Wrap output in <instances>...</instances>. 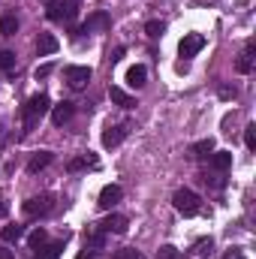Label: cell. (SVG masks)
Instances as JSON below:
<instances>
[{
	"instance_id": "1",
	"label": "cell",
	"mask_w": 256,
	"mask_h": 259,
	"mask_svg": "<svg viewBox=\"0 0 256 259\" xmlns=\"http://www.w3.org/2000/svg\"><path fill=\"white\" fill-rule=\"evenodd\" d=\"M49 109H52L49 94H33V97L24 103V109H21V124H24V133H30V130L39 127V121L49 115Z\"/></svg>"
},
{
	"instance_id": "2",
	"label": "cell",
	"mask_w": 256,
	"mask_h": 259,
	"mask_svg": "<svg viewBox=\"0 0 256 259\" xmlns=\"http://www.w3.org/2000/svg\"><path fill=\"white\" fill-rule=\"evenodd\" d=\"M46 15L58 24H72L78 15V0H46Z\"/></svg>"
},
{
	"instance_id": "3",
	"label": "cell",
	"mask_w": 256,
	"mask_h": 259,
	"mask_svg": "<svg viewBox=\"0 0 256 259\" xmlns=\"http://www.w3.org/2000/svg\"><path fill=\"white\" fill-rule=\"evenodd\" d=\"M172 205H175V211H178V214H184V217H196V214L202 211V199L193 193V190H187V187L175 190Z\"/></svg>"
},
{
	"instance_id": "4",
	"label": "cell",
	"mask_w": 256,
	"mask_h": 259,
	"mask_svg": "<svg viewBox=\"0 0 256 259\" xmlns=\"http://www.w3.org/2000/svg\"><path fill=\"white\" fill-rule=\"evenodd\" d=\"M24 214L30 217V220H36V217H49L52 211H55V196L52 193H42V196H30L24 205Z\"/></svg>"
},
{
	"instance_id": "5",
	"label": "cell",
	"mask_w": 256,
	"mask_h": 259,
	"mask_svg": "<svg viewBox=\"0 0 256 259\" xmlns=\"http://www.w3.org/2000/svg\"><path fill=\"white\" fill-rule=\"evenodd\" d=\"M106 30H112V15L103 12V9L91 12V15L84 18V24L78 27V33H106Z\"/></svg>"
},
{
	"instance_id": "6",
	"label": "cell",
	"mask_w": 256,
	"mask_h": 259,
	"mask_svg": "<svg viewBox=\"0 0 256 259\" xmlns=\"http://www.w3.org/2000/svg\"><path fill=\"white\" fill-rule=\"evenodd\" d=\"M91 66H66L64 69V78L66 84L72 88V91H81V88H88V81H91Z\"/></svg>"
},
{
	"instance_id": "7",
	"label": "cell",
	"mask_w": 256,
	"mask_h": 259,
	"mask_svg": "<svg viewBox=\"0 0 256 259\" xmlns=\"http://www.w3.org/2000/svg\"><path fill=\"white\" fill-rule=\"evenodd\" d=\"M205 49V36L202 33H187L181 42H178V55L184 58V61H190V58H196L199 52Z\"/></svg>"
},
{
	"instance_id": "8",
	"label": "cell",
	"mask_w": 256,
	"mask_h": 259,
	"mask_svg": "<svg viewBox=\"0 0 256 259\" xmlns=\"http://www.w3.org/2000/svg\"><path fill=\"white\" fill-rule=\"evenodd\" d=\"M106 238H109V235H106L97 223H91V226L84 229V247H88V250H97V253L106 250Z\"/></svg>"
},
{
	"instance_id": "9",
	"label": "cell",
	"mask_w": 256,
	"mask_h": 259,
	"mask_svg": "<svg viewBox=\"0 0 256 259\" xmlns=\"http://www.w3.org/2000/svg\"><path fill=\"white\" fill-rule=\"evenodd\" d=\"M121 199H124V190H121L118 184H106V187L100 190V199H97V205H100L103 211H109V208H115Z\"/></svg>"
},
{
	"instance_id": "10",
	"label": "cell",
	"mask_w": 256,
	"mask_h": 259,
	"mask_svg": "<svg viewBox=\"0 0 256 259\" xmlns=\"http://www.w3.org/2000/svg\"><path fill=\"white\" fill-rule=\"evenodd\" d=\"M232 166V151H214L208 157V172H217V175H226Z\"/></svg>"
},
{
	"instance_id": "11",
	"label": "cell",
	"mask_w": 256,
	"mask_h": 259,
	"mask_svg": "<svg viewBox=\"0 0 256 259\" xmlns=\"http://www.w3.org/2000/svg\"><path fill=\"white\" fill-rule=\"evenodd\" d=\"M97 226H100L106 235H112V232H115V235H124L127 226H130V220L124 217V214H109V217H106L103 223H97Z\"/></svg>"
},
{
	"instance_id": "12",
	"label": "cell",
	"mask_w": 256,
	"mask_h": 259,
	"mask_svg": "<svg viewBox=\"0 0 256 259\" xmlns=\"http://www.w3.org/2000/svg\"><path fill=\"white\" fill-rule=\"evenodd\" d=\"M130 127L127 124H115V127H106V133H103V148H118L124 139H127Z\"/></svg>"
},
{
	"instance_id": "13",
	"label": "cell",
	"mask_w": 256,
	"mask_h": 259,
	"mask_svg": "<svg viewBox=\"0 0 256 259\" xmlns=\"http://www.w3.org/2000/svg\"><path fill=\"white\" fill-rule=\"evenodd\" d=\"M253 52H256V42H253V39H247L244 52H241V55H238V61H235V69H238L241 75L253 72Z\"/></svg>"
},
{
	"instance_id": "14",
	"label": "cell",
	"mask_w": 256,
	"mask_h": 259,
	"mask_svg": "<svg viewBox=\"0 0 256 259\" xmlns=\"http://www.w3.org/2000/svg\"><path fill=\"white\" fill-rule=\"evenodd\" d=\"M58 49H61V42H58L55 33H39V39H36V55H39V58H49V55H55Z\"/></svg>"
},
{
	"instance_id": "15",
	"label": "cell",
	"mask_w": 256,
	"mask_h": 259,
	"mask_svg": "<svg viewBox=\"0 0 256 259\" xmlns=\"http://www.w3.org/2000/svg\"><path fill=\"white\" fill-rule=\"evenodd\" d=\"M211 250H214V241L208 235L205 238H196L193 247L187 250V259H205V256H211Z\"/></svg>"
},
{
	"instance_id": "16",
	"label": "cell",
	"mask_w": 256,
	"mask_h": 259,
	"mask_svg": "<svg viewBox=\"0 0 256 259\" xmlns=\"http://www.w3.org/2000/svg\"><path fill=\"white\" fill-rule=\"evenodd\" d=\"M72 112H75L72 103H58V106L52 109V124H55V127H64L66 121L72 118Z\"/></svg>"
},
{
	"instance_id": "17",
	"label": "cell",
	"mask_w": 256,
	"mask_h": 259,
	"mask_svg": "<svg viewBox=\"0 0 256 259\" xmlns=\"http://www.w3.org/2000/svg\"><path fill=\"white\" fill-rule=\"evenodd\" d=\"M52 160H55V157H52V151H36V154L30 157V163H27V172H30V175H36V172H42Z\"/></svg>"
},
{
	"instance_id": "18",
	"label": "cell",
	"mask_w": 256,
	"mask_h": 259,
	"mask_svg": "<svg viewBox=\"0 0 256 259\" xmlns=\"http://www.w3.org/2000/svg\"><path fill=\"white\" fill-rule=\"evenodd\" d=\"M66 244V235L61 238V241H52V244H42L39 250H36V256L33 259H61V250H64Z\"/></svg>"
},
{
	"instance_id": "19",
	"label": "cell",
	"mask_w": 256,
	"mask_h": 259,
	"mask_svg": "<svg viewBox=\"0 0 256 259\" xmlns=\"http://www.w3.org/2000/svg\"><path fill=\"white\" fill-rule=\"evenodd\" d=\"M145 81H148V69L142 64H136V66L127 69V84L130 88H145Z\"/></svg>"
},
{
	"instance_id": "20",
	"label": "cell",
	"mask_w": 256,
	"mask_h": 259,
	"mask_svg": "<svg viewBox=\"0 0 256 259\" xmlns=\"http://www.w3.org/2000/svg\"><path fill=\"white\" fill-rule=\"evenodd\" d=\"M100 163H97V157H91V154H81V157H75V160H69L66 163V169L69 172H81V169H97Z\"/></svg>"
},
{
	"instance_id": "21",
	"label": "cell",
	"mask_w": 256,
	"mask_h": 259,
	"mask_svg": "<svg viewBox=\"0 0 256 259\" xmlns=\"http://www.w3.org/2000/svg\"><path fill=\"white\" fill-rule=\"evenodd\" d=\"M109 97H112V103L121 106V109H133V106H136V100L130 97L127 91H121V88H109Z\"/></svg>"
},
{
	"instance_id": "22",
	"label": "cell",
	"mask_w": 256,
	"mask_h": 259,
	"mask_svg": "<svg viewBox=\"0 0 256 259\" xmlns=\"http://www.w3.org/2000/svg\"><path fill=\"white\" fill-rule=\"evenodd\" d=\"M190 154L193 157H199V160H205V157H211L214 154V139L208 136V139H202V142H196L190 148Z\"/></svg>"
},
{
	"instance_id": "23",
	"label": "cell",
	"mask_w": 256,
	"mask_h": 259,
	"mask_svg": "<svg viewBox=\"0 0 256 259\" xmlns=\"http://www.w3.org/2000/svg\"><path fill=\"white\" fill-rule=\"evenodd\" d=\"M0 238H3L6 244L21 241V238H24V226H18V223H15V226H3V229H0Z\"/></svg>"
},
{
	"instance_id": "24",
	"label": "cell",
	"mask_w": 256,
	"mask_h": 259,
	"mask_svg": "<svg viewBox=\"0 0 256 259\" xmlns=\"http://www.w3.org/2000/svg\"><path fill=\"white\" fill-rule=\"evenodd\" d=\"M15 30H18V18H15V12H6L0 18V36H12Z\"/></svg>"
},
{
	"instance_id": "25",
	"label": "cell",
	"mask_w": 256,
	"mask_h": 259,
	"mask_svg": "<svg viewBox=\"0 0 256 259\" xmlns=\"http://www.w3.org/2000/svg\"><path fill=\"white\" fill-rule=\"evenodd\" d=\"M27 241H30V250H39V247H42V244H49V232H46V229H39V226H36V229H33V232H30V238H27Z\"/></svg>"
},
{
	"instance_id": "26",
	"label": "cell",
	"mask_w": 256,
	"mask_h": 259,
	"mask_svg": "<svg viewBox=\"0 0 256 259\" xmlns=\"http://www.w3.org/2000/svg\"><path fill=\"white\" fill-rule=\"evenodd\" d=\"M163 30H166V21H157V18H151V21L145 24V33H148L151 39H157V36H163Z\"/></svg>"
},
{
	"instance_id": "27",
	"label": "cell",
	"mask_w": 256,
	"mask_h": 259,
	"mask_svg": "<svg viewBox=\"0 0 256 259\" xmlns=\"http://www.w3.org/2000/svg\"><path fill=\"white\" fill-rule=\"evenodd\" d=\"M0 69H3V72H12V69H15V55L6 52V49H0Z\"/></svg>"
},
{
	"instance_id": "28",
	"label": "cell",
	"mask_w": 256,
	"mask_h": 259,
	"mask_svg": "<svg viewBox=\"0 0 256 259\" xmlns=\"http://www.w3.org/2000/svg\"><path fill=\"white\" fill-rule=\"evenodd\" d=\"M157 259H181V250L172 247V244H163V247L157 250Z\"/></svg>"
},
{
	"instance_id": "29",
	"label": "cell",
	"mask_w": 256,
	"mask_h": 259,
	"mask_svg": "<svg viewBox=\"0 0 256 259\" xmlns=\"http://www.w3.org/2000/svg\"><path fill=\"white\" fill-rule=\"evenodd\" d=\"M112 259H142V253L136 250V247H121V250H115Z\"/></svg>"
},
{
	"instance_id": "30",
	"label": "cell",
	"mask_w": 256,
	"mask_h": 259,
	"mask_svg": "<svg viewBox=\"0 0 256 259\" xmlns=\"http://www.w3.org/2000/svg\"><path fill=\"white\" fill-rule=\"evenodd\" d=\"M244 145H247V151H256V127L253 124L244 127Z\"/></svg>"
},
{
	"instance_id": "31",
	"label": "cell",
	"mask_w": 256,
	"mask_h": 259,
	"mask_svg": "<svg viewBox=\"0 0 256 259\" xmlns=\"http://www.w3.org/2000/svg\"><path fill=\"white\" fill-rule=\"evenodd\" d=\"M217 94H220L223 100H235V97H238V91H235V88H229V84H220V91H217Z\"/></svg>"
},
{
	"instance_id": "32",
	"label": "cell",
	"mask_w": 256,
	"mask_h": 259,
	"mask_svg": "<svg viewBox=\"0 0 256 259\" xmlns=\"http://www.w3.org/2000/svg\"><path fill=\"white\" fill-rule=\"evenodd\" d=\"M223 259H247V256H244V250H241V247H229V250L223 253Z\"/></svg>"
},
{
	"instance_id": "33",
	"label": "cell",
	"mask_w": 256,
	"mask_h": 259,
	"mask_svg": "<svg viewBox=\"0 0 256 259\" xmlns=\"http://www.w3.org/2000/svg\"><path fill=\"white\" fill-rule=\"evenodd\" d=\"M52 69H55V64H46L36 69V78H46V75H52Z\"/></svg>"
},
{
	"instance_id": "34",
	"label": "cell",
	"mask_w": 256,
	"mask_h": 259,
	"mask_svg": "<svg viewBox=\"0 0 256 259\" xmlns=\"http://www.w3.org/2000/svg\"><path fill=\"white\" fill-rule=\"evenodd\" d=\"M75 259H100V253H97V250H88V247H84V250H81V253H78Z\"/></svg>"
},
{
	"instance_id": "35",
	"label": "cell",
	"mask_w": 256,
	"mask_h": 259,
	"mask_svg": "<svg viewBox=\"0 0 256 259\" xmlns=\"http://www.w3.org/2000/svg\"><path fill=\"white\" fill-rule=\"evenodd\" d=\"M6 214H9V205H6V202L0 199V217H6Z\"/></svg>"
},
{
	"instance_id": "36",
	"label": "cell",
	"mask_w": 256,
	"mask_h": 259,
	"mask_svg": "<svg viewBox=\"0 0 256 259\" xmlns=\"http://www.w3.org/2000/svg\"><path fill=\"white\" fill-rule=\"evenodd\" d=\"M0 259H12V250H6V247H0Z\"/></svg>"
},
{
	"instance_id": "37",
	"label": "cell",
	"mask_w": 256,
	"mask_h": 259,
	"mask_svg": "<svg viewBox=\"0 0 256 259\" xmlns=\"http://www.w3.org/2000/svg\"><path fill=\"white\" fill-rule=\"evenodd\" d=\"M42 3H46V0H42Z\"/></svg>"
}]
</instances>
